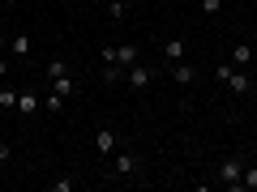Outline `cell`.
Here are the masks:
<instances>
[{
	"mask_svg": "<svg viewBox=\"0 0 257 192\" xmlns=\"http://www.w3.org/2000/svg\"><path fill=\"white\" fill-rule=\"evenodd\" d=\"M214 77H219L231 94H248V90H253V77H244L240 68H231V64H219V68H214Z\"/></svg>",
	"mask_w": 257,
	"mask_h": 192,
	"instance_id": "1",
	"label": "cell"
},
{
	"mask_svg": "<svg viewBox=\"0 0 257 192\" xmlns=\"http://www.w3.org/2000/svg\"><path fill=\"white\" fill-rule=\"evenodd\" d=\"M240 175H244V158H223L219 162V184L231 192H240Z\"/></svg>",
	"mask_w": 257,
	"mask_h": 192,
	"instance_id": "2",
	"label": "cell"
},
{
	"mask_svg": "<svg viewBox=\"0 0 257 192\" xmlns=\"http://www.w3.org/2000/svg\"><path fill=\"white\" fill-rule=\"evenodd\" d=\"M155 77H159V68H155V64H128V68H124V82L128 86H133V90H146V86L150 82H155Z\"/></svg>",
	"mask_w": 257,
	"mask_h": 192,
	"instance_id": "3",
	"label": "cell"
},
{
	"mask_svg": "<svg viewBox=\"0 0 257 192\" xmlns=\"http://www.w3.org/2000/svg\"><path fill=\"white\" fill-rule=\"evenodd\" d=\"M94 150H99V154H116L120 150V132L116 128H99V132H94Z\"/></svg>",
	"mask_w": 257,
	"mask_h": 192,
	"instance_id": "4",
	"label": "cell"
},
{
	"mask_svg": "<svg viewBox=\"0 0 257 192\" xmlns=\"http://www.w3.org/2000/svg\"><path fill=\"white\" fill-rule=\"evenodd\" d=\"M111 171H116V175H138V171H142V158L133 154V150H124V154H116Z\"/></svg>",
	"mask_w": 257,
	"mask_h": 192,
	"instance_id": "5",
	"label": "cell"
},
{
	"mask_svg": "<svg viewBox=\"0 0 257 192\" xmlns=\"http://www.w3.org/2000/svg\"><path fill=\"white\" fill-rule=\"evenodd\" d=\"M9 52H13V60H30V52H35V43H30L26 34H13V38H9Z\"/></svg>",
	"mask_w": 257,
	"mask_h": 192,
	"instance_id": "6",
	"label": "cell"
},
{
	"mask_svg": "<svg viewBox=\"0 0 257 192\" xmlns=\"http://www.w3.org/2000/svg\"><path fill=\"white\" fill-rule=\"evenodd\" d=\"M138 60H142L138 43H120L116 47V64H120V68H128V64H138Z\"/></svg>",
	"mask_w": 257,
	"mask_h": 192,
	"instance_id": "7",
	"label": "cell"
},
{
	"mask_svg": "<svg viewBox=\"0 0 257 192\" xmlns=\"http://www.w3.org/2000/svg\"><path fill=\"white\" fill-rule=\"evenodd\" d=\"M39 107H43V98H39L35 90H18V111H26V116H35Z\"/></svg>",
	"mask_w": 257,
	"mask_h": 192,
	"instance_id": "8",
	"label": "cell"
},
{
	"mask_svg": "<svg viewBox=\"0 0 257 192\" xmlns=\"http://www.w3.org/2000/svg\"><path fill=\"white\" fill-rule=\"evenodd\" d=\"M172 82L176 86H189L193 82V64L189 60H172Z\"/></svg>",
	"mask_w": 257,
	"mask_h": 192,
	"instance_id": "9",
	"label": "cell"
},
{
	"mask_svg": "<svg viewBox=\"0 0 257 192\" xmlns=\"http://www.w3.org/2000/svg\"><path fill=\"white\" fill-rule=\"evenodd\" d=\"M231 60H236V68H248L253 64V43H236L231 47Z\"/></svg>",
	"mask_w": 257,
	"mask_h": 192,
	"instance_id": "10",
	"label": "cell"
},
{
	"mask_svg": "<svg viewBox=\"0 0 257 192\" xmlns=\"http://www.w3.org/2000/svg\"><path fill=\"white\" fill-rule=\"evenodd\" d=\"M184 52H189V43H184V38H172V43H163V60H184Z\"/></svg>",
	"mask_w": 257,
	"mask_h": 192,
	"instance_id": "11",
	"label": "cell"
},
{
	"mask_svg": "<svg viewBox=\"0 0 257 192\" xmlns=\"http://www.w3.org/2000/svg\"><path fill=\"white\" fill-rule=\"evenodd\" d=\"M240 188L257 192V162H244V175H240Z\"/></svg>",
	"mask_w": 257,
	"mask_h": 192,
	"instance_id": "12",
	"label": "cell"
},
{
	"mask_svg": "<svg viewBox=\"0 0 257 192\" xmlns=\"http://www.w3.org/2000/svg\"><path fill=\"white\" fill-rule=\"evenodd\" d=\"M103 82H107V86H116V82H124V68H120L116 60H111V64H103Z\"/></svg>",
	"mask_w": 257,
	"mask_h": 192,
	"instance_id": "13",
	"label": "cell"
},
{
	"mask_svg": "<svg viewBox=\"0 0 257 192\" xmlns=\"http://www.w3.org/2000/svg\"><path fill=\"white\" fill-rule=\"evenodd\" d=\"M69 73V64L60 60V56H52V60H47V82H56V77H64Z\"/></svg>",
	"mask_w": 257,
	"mask_h": 192,
	"instance_id": "14",
	"label": "cell"
},
{
	"mask_svg": "<svg viewBox=\"0 0 257 192\" xmlns=\"http://www.w3.org/2000/svg\"><path fill=\"white\" fill-rule=\"evenodd\" d=\"M52 90H56V94H60V98H69V94H73V90H77V86H73V77L64 73V77H56V82H52Z\"/></svg>",
	"mask_w": 257,
	"mask_h": 192,
	"instance_id": "15",
	"label": "cell"
},
{
	"mask_svg": "<svg viewBox=\"0 0 257 192\" xmlns=\"http://www.w3.org/2000/svg\"><path fill=\"white\" fill-rule=\"evenodd\" d=\"M124 13H128V4H124V0H107V18H111V22H120Z\"/></svg>",
	"mask_w": 257,
	"mask_h": 192,
	"instance_id": "16",
	"label": "cell"
},
{
	"mask_svg": "<svg viewBox=\"0 0 257 192\" xmlns=\"http://www.w3.org/2000/svg\"><path fill=\"white\" fill-rule=\"evenodd\" d=\"M0 107H5V111L18 107V90H13V86H5V90H0Z\"/></svg>",
	"mask_w": 257,
	"mask_h": 192,
	"instance_id": "17",
	"label": "cell"
},
{
	"mask_svg": "<svg viewBox=\"0 0 257 192\" xmlns=\"http://www.w3.org/2000/svg\"><path fill=\"white\" fill-rule=\"evenodd\" d=\"M77 180H69V175H60V180H52V192H73Z\"/></svg>",
	"mask_w": 257,
	"mask_h": 192,
	"instance_id": "18",
	"label": "cell"
},
{
	"mask_svg": "<svg viewBox=\"0 0 257 192\" xmlns=\"http://www.w3.org/2000/svg\"><path fill=\"white\" fill-rule=\"evenodd\" d=\"M202 13H206V18H214V13H223V0H202Z\"/></svg>",
	"mask_w": 257,
	"mask_h": 192,
	"instance_id": "19",
	"label": "cell"
},
{
	"mask_svg": "<svg viewBox=\"0 0 257 192\" xmlns=\"http://www.w3.org/2000/svg\"><path fill=\"white\" fill-rule=\"evenodd\" d=\"M43 107H47V111H60V107H64V98H60V94L52 90V94H47V98H43Z\"/></svg>",
	"mask_w": 257,
	"mask_h": 192,
	"instance_id": "20",
	"label": "cell"
},
{
	"mask_svg": "<svg viewBox=\"0 0 257 192\" xmlns=\"http://www.w3.org/2000/svg\"><path fill=\"white\" fill-rule=\"evenodd\" d=\"M0 77H9V60L5 56H0Z\"/></svg>",
	"mask_w": 257,
	"mask_h": 192,
	"instance_id": "21",
	"label": "cell"
},
{
	"mask_svg": "<svg viewBox=\"0 0 257 192\" xmlns=\"http://www.w3.org/2000/svg\"><path fill=\"white\" fill-rule=\"evenodd\" d=\"M0 4H18V0H0Z\"/></svg>",
	"mask_w": 257,
	"mask_h": 192,
	"instance_id": "22",
	"label": "cell"
},
{
	"mask_svg": "<svg viewBox=\"0 0 257 192\" xmlns=\"http://www.w3.org/2000/svg\"><path fill=\"white\" fill-rule=\"evenodd\" d=\"M124 4H138V0H124Z\"/></svg>",
	"mask_w": 257,
	"mask_h": 192,
	"instance_id": "23",
	"label": "cell"
},
{
	"mask_svg": "<svg viewBox=\"0 0 257 192\" xmlns=\"http://www.w3.org/2000/svg\"><path fill=\"white\" fill-rule=\"evenodd\" d=\"M0 166H5V162H0Z\"/></svg>",
	"mask_w": 257,
	"mask_h": 192,
	"instance_id": "24",
	"label": "cell"
}]
</instances>
